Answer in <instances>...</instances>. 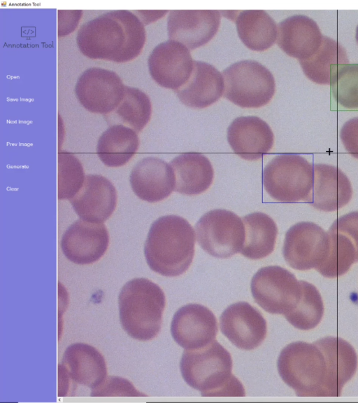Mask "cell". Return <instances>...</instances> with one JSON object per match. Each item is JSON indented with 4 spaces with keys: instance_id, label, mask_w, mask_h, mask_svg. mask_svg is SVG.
Wrapping results in <instances>:
<instances>
[{
    "instance_id": "e575fe53",
    "label": "cell",
    "mask_w": 358,
    "mask_h": 403,
    "mask_svg": "<svg viewBox=\"0 0 358 403\" xmlns=\"http://www.w3.org/2000/svg\"><path fill=\"white\" fill-rule=\"evenodd\" d=\"M329 231L341 233L352 240L356 248L358 261V212H352L338 218Z\"/></svg>"
},
{
    "instance_id": "f35d334b",
    "label": "cell",
    "mask_w": 358,
    "mask_h": 403,
    "mask_svg": "<svg viewBox=\"0 0 358 403\" xmlns=\"http://www.w3.org/2000/svg\"><path fill=\"white\" fill-rule=\"evenodd\" d=\"M136 13L140 17L141 21L144 24H149L167 13V11H136Z\"/></svg>"
},
{
    "instance_id": "e0dca14e",
    "label": "cell",
    "mask_w": 358,
    "mask_h": 403,
    "mask_svg": "<svg viewBox=\"0 0 358 403\" xmlns=\"http://www.w3.org/2000/svg\"><path fill=\"white\" fill-rule=\"evenodd\" d=\"M108 243V233L103 223L78 219L63 234L61 247L69 261L83 265L98 261L106 252Z\"/></svg>"
},
{
    "instance_id": "52a82bcc",
    "label": "cell",
    "mask_w": 358,
    "mask_h": 403,
    "mask_svg": "<svg viewBox=\"0 0 358 403\" xmlns=\"http://www.w3.org/2000/svg\"><path fill=\"white\" fill-rule=\"evenodd\" d=\"M223 95L243 108H259L273 97L275 83L271 72L259 62L245 60L232 64L222 71Z\"/></svg>"
},
{
    "instance_id": "603a6c76",
    "label": "cell",
    "mask_w": 358,
    "mask_h": 403,
    "mask_svg": "<svg viewBox=\"0 0 358 403\" xmlns=\"http://www.w3.org/2000/svg\"><path fill=\"white\" fill-rule=\"evenodd\" d=\"M323 36L317 24L303 15H294L278 27L277 43L289 56L303 60L320 47Z\"/></svg>"
},
{
    "instance_id": "5bb4252c",
    "label": "cell",
    "mask_w": 358,
    "mask_h": 403,
    "mask_svg": "<svg viewBox=\"0 0 358 403\" xmlns=\"http://www.w3.org/2000/svg\"><path fill=\"white\" fill-rule=\"evenodd\" d=\"M216 317L207 307L189 303L180 308L173 317L171 333L174 341L185 350L204 347L217 334Z\"/></svg>"
},
{
    "instance_id": "d6a6232c",
    "label": "cell",
    "mask_w": 358,
    "mask_h": 403,
    "mask_svg": "<svg viewBox=\"0 0 358 403\" xmlns=\"http://www.w3.org/2000/svg\"><path fill=\"white\" fill-rule=\"evenodd\" d=\"M331 85L333 96L340 106L358 110V64H334Z\"/></svg>"
},
{
    "instance_id": "7c38bea8",
    "label": "cell",
    "mask_w": 358,
    "mask_h": 403,
    "mask_svg": "<svg viewBox=\"0 0 358 403\" xmlns=\"http://www.w3.org/2000/svg\"><path fill=\"white\" fill-rule=\"evenodd\" d=\"M329 250V234L313 222L293 225L285 234L282 254L294 269H315L324 261Z\"/></svg>"
},
{
    "instance_id": "f1b7e54d",
    "label": "cell",
    "mask_w": 358,
    "mask_h": 403,
    "mask_svg": "<svg viewBox=\"0 0 358 403\" xmlns=\"http://www.w3.org/2000/svg\"><path fill=\"white\" fill-rule=\"evenodd\" d=\"M306 77L314 83L330 85L334 64H348L345 49L336 41L323 36L319 49L309 58L299 60Z\"/></svg>"
},
{
    "instance_id": "30bf717a",
    "label": "cell",
    "mask_w": 358,
    "mask_h": 403,
    "mask_svg": "<svg viewBox=\"0 0 358 403\" xmlns=\"http://www.w3.org/2000/svg\"><path fill=\"white\" fill-rule=\"evenodd\" d=\"M59 395L66 396L71 385L90 388L92 391L106 381L107 367L103 355L93 346L76 343L66 349L58 367Z\"/></svg>"
},
{
    "instance_id": "44dd1931",
    "label": "cell",
    "mask_w": 358,
    "mask_h": 403,
    "mask_svg": "<svg viewBox=\"0 0 358 403\" xmlns=\"http://www.w3.org/2000/svg\"><path fill=\"white\" fill-rule=\"evenodd\" d=\"M129 182L134 193L149 203L161 201L175 189V175L170 164L155 157H147L133 168Z\"/></svg>"
},
{
    "instance_id": "74e56055",
    "label": "cell",
    "mask_w": 358,
    "mask_h": 403,
    "mask_svg": "<svg viewBox=\"0 0 358 403\" xmlns=\"http://www.w3.org/2000/svg\"><path fill=\"white\" fill-rule=\"evenodd\" d=\"M83 15L82 11H61L57 13L58 36H64L77 27Z\"/></svg>"
},
{
    "instance_id": "4dcf8cb0",
    "label": "cell",
    "mask_w": 358,
    "mask_h": 403,
    "mask_svg": "<svg viewBox=\"0 0 358 403\" xmlns=\"http://www.w3.org/2000/svg\"><path fill=\"white\" fill-rule=\"evenodd\" d=\"M112 113L117 121L128 125L138 133L150 120L152 104L148 96L142 90L125 86L124 97Z\"/></svg>"
},
{
    "instance_id": "f546056e",
    "label": "cell",
    "mask_w": 358,
    "mask_h": 403,
    "mask_svg": "<svg viewBox=\"0 0 358 403\" xmlns=\"http://www.w3.org/2000/svg\"><path fill=\"white\" fill-rule=\"evenodd\" d=\"M327 254L316 270L327 278H336L345 274L351 266L357 262L356 248L345 235L328 231Z\"/></svg>"
},
{
    "instance_id": "4fadbf2b",
    "label": "cell",
    "mask_w": 358,
    "mask_h": 403,
    "mask_svg": "<svg viewBox=\"0 0 358 403\" xmlns=\"http://www.w3.org/2000/svg\"><path fill=\"white\" fill-rule=\"evenodd\" d=\"M148 64L150 76L157 84L176 90L189 78L194 61L187 47L168 40L152 50Z\"/></svg>"
},
{
    "instance_id": "9c48e42d",
    "label": "cell",
    "mask_w": 358,
    "mask_h": 403,
    "mask_svg": "<svg viewBox=\"0 0 358 403\" xmlns=\"http://www.w3.org/2000/svg\"><path fill=\"white\" fill-rule=\"evenodd\" d=\"M251 292L256 303L264 310L286 315L296 306L301 286L288 270L269 266L259 269L254 275Z\"/></svg>"
},
{
    "instance_id": "277c9868",
    "label": "cell",
    "mask_w": 358,
    "mask_h": 403,
    "mask_svg": "<svg viewBox=\"0 0 358 403\" xmlns=\"http://www.w3.org/2000/svg\"><path fill=\"white\" fill-rule=\"evenodd\" d=\"M118 303L122 327L131 337L145 341L158 334L166 305L158 285L143 278L129 280L122 287Z\"/></svg>"
},
{
    "instance_id": "6da1fadb",
    "label": "cell",
    "mask_w": 358,
    "mask_h": 403,
    "mask_svg": "<svg viewBox=\"0 0 358 403\" xmlns=\"http://www.w3.org/2000/svg\"><path fill=\"white\" fill-rule=\"evenodd\" d=\"M145 40L143 23L127 10L110 11L87 21L76 36L77 46L85 56L117 63L137 57Z\"/></svg>"
},
{
    "instance_id": "83f0119b",
    "label": "cell",
    "mask_w": 358,
    "mask_h": 403,
    "mask_svg": "<svg viewBox=\"0 0 358 403\" xmlns=\"http://www.w3.org/2000/svg\"><path fill=\"white\" fill-rule=\"evenodd\" d=\"M245 239L240 253L250 259H263L273 252L278 235L273 219L263 212H253L243 218Z\"/></svg>"
},
{
    "instance_id": "7a4b0ae2",
    "label": "cell",
    "mask_w": 358,
    "mask_h": 403,
    "mask_svg": "<svg viewBox=\"0 0 358 403\" xmlns=\"http://www.w3.org/2000/svg\"><path fill=\"white\" fill-rule=\"evenodd\" d=\"M195 232L190 224L177 215L163 216L151 225L144 247L148 265L168 277L183 274L194 254Z\"/></svg>"
},
{
    "instance_id": "484cf974",
    "label": "cell",
    "mask_w": 358,
    "mask_h": 403,
    "mask_svg": "<svg viewBox=\"0 0 358 403\" xmlns=\"http://www.w3.org/2000/svg\"><path fill=\"white\" fill-rule=\"evenodd\" d=\"M137 132L122 124H115L100 136L96 153L101 162L108 167L117 168L125 165L138 149Z\"/></svg>"
},
{
    "instance_id": "836d02e7",
    "label": "cell",
    "mask_w": 358,
    "mask_h": 403,
    "mask_svg": "<svg viewBox=\"0 0 358 403\" xmlns=\"http://www.w3.org/2000/svg\"><path fill=\"white\" fill-rule=\"evenodd\" d=\"M85 172L80 160L71 153H58L59 200L71 199L80 191L85 181Z\"/></svg>"
},
{
    "instance_id": "8fae6325",
    "label": "cell",
    "mask_w": 358,
    "mask_h": 403,
    "mask_svg": "<svg viewBox=\"0 0 358 403\" xmlns=\"http://www.w3.org/2000/svg\"><path fill=\"white\" fill-rule=\"evenodd\" d=\"M125 85L114 71L101 67L84 71L75 86L76 97L90 112L108 115L122 101Z\"/></svg>"
},
{
    "instance_id": "5b68a950",
    "label": "cell",
    "mask_w": 358,
    "mask_h": 403,
    "mask_svg": "<svg viewBox=\"0 0 358 403\" xmlns=\"http://www.w3.org/2000/svg\"><path fill=\"white\" fill-rule=\"evenodd\" d=\"M282 381L299 397H323L327 367L323 353L315 343L293 342L285 346L278 359Z\"/></svg>"
},
{
    "instance_id": "4316f807",
    "label": "cell",
    "mask_w": 358,
    "mask_h": 403,
    "mask_svg": "<svg viewBox=\"0 0 358 403\" xmlns=\"http://www.w3.org/2000/svg\"><path fill=\"white\" fill-rule=\"evenodd\" d=\"M238 35L248 48L264 51L277 39L278 27L274 20L264 11H242L236 18Z\"/></svg>"
},
{
    "instance_id": "9a60e30c",
    "label": "cell",
    "mask_w": 358,
    "mask_h": 403,
    "mask_svg": "<svg viewBox=\"0 0 358 403\" xmlns=\"http://www.w3.org/2000/svg\"><path fill=\"white\" fill-rule=\"evenodd\" d=\"M220 321L222 334L240 349H255L266 336V320L257 308L247 302H238L228 306L222 313Z\"/></svg>"
},
{
    "instance_id": "8992f818",
    "label": "cell",
    "mask_w": 358,
    "mask_h": 403,
    "mask_svg": "<svg viewBox=\"0 0 358 403\" xmlns=\"http://www.w3.org/2000/svg\"><path fill=\"white\" fill-rule=\"evenodd\" d=\"M263 184L278 201L308 203L313 185V165L297 154L278 155L264 168Z\"/></svg>"
},
{
    "instance_id": "ab89813d",
    "label": "cell",
    "mask_w": 358,
    "mask_h": 403,
    "mask_svg": "<svg viewBox=\"0 0 358 403\" xmlns=\"http://www.w3.org/2000/svg\"><path fill=\"white\" fill-rule=\"evenodd\" d=\"M355 38H356L357 43H358V25H357V28H356V36H355Z\"/></svg>"
},
{
    "instance_id": "1f68e13d",
    "label": "cell",
    "mask_w": 358,
    "mask_h": 403,
    "mask_svg": "<svg viewBox=\"0 0 358 403\" xmlns=\"http://www.w3.org/2000/svg\"><path fill=\"white\" fill-rule=\"evenodd\" d=\"M301 294L296 306L285 315L287 320L301 330L315 327L324 314V305L321 295L312 284L300 280Z\"/></svg>"
},
{
    "instance_id": "cb8c5ba5",
    "label": "cell",
    "mask_w": 358,
    "mask_h": 403,
    "mask_svg": "<svg viewBox=\"0 0 358 403\" xmlns=\"http://www.w3.org/2000/svg\"><path fill=\"white\" fill-rule=\"evenodd\" d=\"M224 89L223 76L214 66L205 62L194 61L189 78L175 92L187 107L202 109L217 102Z\"/></svg>"
},
{
    "instance_id": "ffe728a7",
    "label": "cell",
    "mask_w": 358,
    "mask_h": 403,
    "mask_svg": "<svg viewBox=\"0 0 358 403\" xmlns=\"http://www.w3.org/2000/svg\"><path fill=\"white\" fill-rule=\"evenodd\" d=\"M227 140L235 153L247 160H256L273 147L274 135L270 126L262 118L241 116L227 129Z\"/></svg>"
},
{
    "instance_id": "ba28073f",
    "label": "cell",
    "mask_w": 358,
    "mask_h": 403,
    "mask_svg": "<svg viewBox=\"0 0 358 403\" xmlns=\"http://www.w3.org/2000/svg\"><path fill=\"white\" fill-rule=\"evenodd\" d=\"M195 229L198 243L213 257L229 258L242 249L243 221L231 211L216 209L206 212L197 221Z\"/></svg>"
},
{
    "instance_id": "8d00e7d4",
    "label": "cell",
    "mask_w": 358,
    "mask_h": 403,
    "mask_svg": "<svg viewBox=\"0 0 358 403\" xmlns=\"http://www.w3.org/2000/svg\"><path fill=\"white\" fill-rule=\"evenodd\" d=\"M341 139L345 150L358 158V117L348 120L342 127Z\"/></svg>"
},
{
    "instance_id": "d6986e66",
    "label": "cell",
    "mask_w": 358,
    "mask_h": 403,
    "mask_svg": "<svg viewBox=\"0 0 358 403\" xmlns=\"http://www.w3.org/2000/svg\"><path fill=\"white\" fill-rule=\"evenodd\" d=\"M314 343L323 353L326 363L323 397H339L344 385L356 372L357 353L348 342L340 337L327 336Z\"/></svg>"
},
{
    "instance_id": "2e32d148",
    "label": "cell",
    "mask_w": 358,
    "mask_h": 403,
    "mask_svg": "<svg viewBox=\"0 0 358 403\" xmlns=\"http://www.w3.org/2000/svg\"><path fill=\"white\" fill-rule=\"evenodd\" d=\"M220 13L216 10H174L167 19L170 40L179 42L189 50L206 44L217 33Z\"/></svg>"
},
{
    "instance_id": "d590c367",
    "label": "cell",
    "mask_w": 358,
    "mask_h": 403,
    "mask_svg": "<svg viewBox=\"0 0 358 403\" xmlns=\"http://www.w3.org/2000/svg\"><path fill=\"white\" fill-rule=\"evenodd\" d=\"M116 377H109L108 380L104 381V383L96 390L92 391V396H111V395H119L118 392L121 393V395L127 396H135L137 394L134 393L135 389L129 387L131 385L127 381L122 379L118 381Z\"/></svg>"
},
{
    "instance_id": "ac0fdd59",
    "label": "cell",
    "mask_w": 358,
    "mask_h": 403,
    "mask_svg": "<svg viewBox=\"0 0 358 403\" xmlns=\"http://www.w3.org/2000/svg\"><path fill=\"white\" fill-rule=\"evenodd\" d=\"M69 201L81 219L101 224L114 212L117 193L107 178L99 175H88L80 191Z\"/></svg>"
},
{
    "instance_id": "d4e9b609",
    "label": "cell",
    "mask_w": 358,
    "mask_h": 403,
    "mask_svg": "<svg viewBox=\"0 0 358 403\" xmlns=\"http://www.w3.org/2000/svg\"><path fill=\"white\" fill-rule=\"evenodd\" d=\"M175 175V191L198 195L211 185L214 171L210 160L198 153H182L170 163Z\"/></svg>"
},
{
    "instance_id": "7402d4cb",
    "label": "cell",
    "mask_w": 358,
    "mask_h": 403,
    "mask_svg": "<svg viewBox=\"0 0 358 403\" xmlns=\"http://www.w3.org/2000/svg\"><path fill=\"white\" fill-rule=\"evenodd\" d=\"M351 183L337 167L315 164L313 185L308 201L313 207L324 212L337 210L350 200Z\"/></svg>"
},
{
    "instance_id": "3957f363",
    "label": "cell",
    "mask_w": 358,
    "mask_h": 403,
    "mask_svg": "<svg viewBox=\"0 0 358 403\" xmlns=\"http://www.w3.org/2000/svg\"><path fill=\"white\" fill-rule=\"evenodd\" d=\"M180 369L185 381L204 397H243L242 383L232 374L230 353L216 340L207 346L185 350Z\"/></svg>"
}]
</instances>
